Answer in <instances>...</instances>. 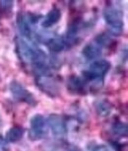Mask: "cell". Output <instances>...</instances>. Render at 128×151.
I'll return each instance as SVG.
<instances>
[{
  "label": "cell",
  "instance_id": "obj_12",
  "mask_svg": "<svg viewBox=\"0 0 128 151\" xmlns=\"http://www.w3.org/2000/svg\"><path fill=\"white\" fill-rule=\"evenodd\" d=\"M24 129L21 127H13L8 130L6 133V137H5V141L10 142V143H15V142L19 141L20 139L24 135Z\"/></svg>",
  "mask_w": 128,
  "mask_h": 151
},
{
  "label": "cell",
  "instance_id": "obj_10",
  "mask_svg": "<svg viewBox=\"0 0 128 151\" xmlns=\"http://www.w3.org/2000/svg\"><path fill=\"white\" fill-rule=\"evenodd\" d=\"M102 47H99L97 42H90L83 47L82 55H84L85 58L89 59V60H94L102 55Z\"/></svg>",
  "mask_w": 128,
  "mask_h": 151
},
{
  "label": "cell",
  "instance_id": "obj_9",
  "mask_svg": "<svg viewBox=\"0 0 128 151\" xmlns=\"http://www.w3.org/2000/svg\"><path fill=\"white\" fill-rule=\"evenodd\" d=\"M45 44H46V47L48 50H49V52H54V53L62 52L68 47L66 42L64 41V39L58 36L51 37V38L47 40V42H45Z\"/></svg>",
  "mask_w": 128,
  "mask_h": 151
},
{
  "label": "cell",
  "instance_id": "obj_2",
  "mask_svg": "<svg viewBox=\"0 0 128 151\" xmlns=\"http://www.w3.org/2000/svg\"><path fill=\"white\" fill-rule=\"evenodd\" d=\"M104 19L110 28V33L113 36L120 35L123 31V13L114 6H107L102 12Z\"/></svg>",
  "mask_w": 128,
  "mask_h": 151
},
{
  "label": "cell",
  "instance_id": "obj_13",
  "mask_svg": "<svg viewBox=\"0 0 128 151\" xmlns=\"http://www.w3.org/2000/svg\"><path fill=\"white\" fill-rule=\"evenodd\" d=\"M128 127L125 122H115L112 127V133L116 137H123L127 135Z\"/></svg>",
  "mask_w": 128,
  "mask_h": 151
},
{
  "label": "cell",
  "instance_id": "obj_4",
  "mask_svg": "<svg viewBox=\"0 0 128 151\" xmlns=\"http://www.w3.org/2000/svg\"><path fill=\"white\" fill-rule=\"evenodd\" d=\"M45 134H46V119L39 114L35 115L31 119L29 137L32 140H39L44 137Z\"/></svg>",
  "mask_w": 128,
  "mask_h": 151
},
{
  "label": "cell",
  "instance_id": "obj_17",
  "mask_svg": "<svg viewBox=\"0 0 128 151\" xmlns=\"http://www.w3.org/2000/svg\"><path fill=\"white\" fill-rule=\"evenodd\" d=\"M4 145H5V141L3 140V138H2V136L0 135V151H3L4 149Z\"/></svg>",
  "mask_w": 128,
  "mask_h": 151
},
{
  "label": "cell",
  "instance_id": "obj_8",
  "mask_svg": "<svg viewBox=\"0 0 128 151\" xmlns=\"http://www.w3.org/2000/svg\"><path fill=\"white\" fill-rule=\"evenodd\" d=\"M87 82L84 78H81L79 76L72 75L67 80V89L72 93L81 94L85 92Z\"/></svg>",
  "mask_w": 128,
  "mask_h": 151
},
{
  "label": "cell",
  "instance_id": "obj_3",
  "mask_svg": "<svg viewBox=\"0 0 128 151\" xmlns=\"http://www.w3.org/2000/svg\"><path fill=\"white\" fill-rule=\"evenodd\" d=\"M9 90L13 98L16 99L17 101L24 102V103L31 105V106H35L36 104V100L33 94L19 81L13 80L11 82L9 85Z\"/></svg>",
  "mask_w": 128,
  "mask_h": 151
},
{
  "label": "cell",
  "instance_id": "obj_7",
  "mask_svg": "<svg viewBox=\"0 0 128 151\" xmlns=\"http://www.w3.org/2000/svg\"><path fill=\"white\" fill-rule=\"evenodd\" d=\"M61 19V10L57 7H53L47 12V14L42 18L41 26L44 29H49L59 22Z\"/></svg>",
  "mask_w": 128,
  "mask_h": 151
},
{
  "label": "cell",
  "instance_id": "obj_14",
  "mask_svg": "<svg viewBox=\"0 0 128 151\" xmlns=\"http://www.w3.org/2000/svg\"><path fill=\"white\" fill-rule=\"evenodd\" d=\"M95 42H97L99 47H109L110 44H112V39L106 33H102L101 35H98L95 39Z\"/></svg>",
  "mask_w": 128,
  "mask_h": 151
},
{
  "label": "cell",
  "instance_id": "obj_6",
  "mask_svg": "<svg viewBox=\"0 0 128 151\" xmlns=\"http://www.w3.org/2000/svg\"><path fill=\"white\" fill-rule=\"evenodd\" d=\"M36 85L44 93L48 94L51 97H54L58 92V87L50 75L36 76Z\"/></svg>",
  "mask_w": 128,
  "mask_h": 151
},
{
  "label": "cell",
  "instance_id": "obj_11",
  "mask_svg": "<svg viewBox=\"0 0 128 151\" xmlns=\"http://www.w3.org/2000/svg\"><path fill=\"white\" fill-rule=\"evenodd\" d=\"M95 111L97 113V115L102 116V118H106L110 115L112 111V105L109 103L107 100H99L97 101L95 105H94Z\"/></svg>",
  "mask_w": 128,
  "mask_h": 151
},
{
  "label": "cell",
  "instance_id": "obj_5",
  "mask_svg": "<svg viewBox=\"0 0 128 151\" xmlns=\"http://www.w3.org/2000/svg\"><path fill=\"white\" fill-rule=\"evenodd\" d=\"M46 124L49 127L53 135L57 136V137H61V136L66 134L67 127L66 124H65V121L60 115H57V114L49 115L46 119Z\"/></svg>",
  "mask_w": 128,
  "mask_h": 151
},
{
  "label": "cell",
  "instance_id": "obj_1",
  "mask_svg": "<svg viewBox=\"0 0 128 151\" xmlns=\"http://www.w3.org/2000/svg\"><path fill=\"white\" fill-rule=\"evenodd\" d=\"M112 64L107 59H98L90 64L89 69L83 71V77L86 82L104 83V77L109 71Z\"/></svg>",
  "mask_w": 128,
  "mask_h": 151
},
{
  "label": "cell",
  "instance_id": "obj_15",
  "mask_svg": "<svg viewBox=\"0 0 128 151\" xmlns=\"http://www.w3.org/2000/svg\"><path fill=\"white\" fill-rule=\"evenodd\" d=\"M14 8V1L10 0H2L0 1V14L6 15L9 14Z\"/></svg>",
  "mask_w": 128,
  "mask_h": 151
},
{
  "label": "cell",
  "instance_id": "obj_16",
  "mask_svg": "<svg viewBox=\"0 0 128 151\" xmlns=\"http://www.w3.org/2000/svg\"><path fill=\"white\" fill-rule=\"evenodd\" d=\"M94 151H110V150L106 145H98L97 147H95Z\"/></svg>",
  "mask_w": 128,
  "mask_h": 151
}]
</instances>
